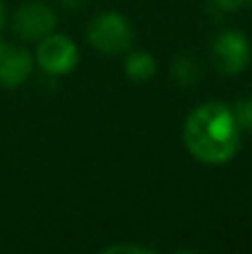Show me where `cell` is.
Instances as JSON below:
<instances>
[{
  "label": "cell",
  "mask_w": 252,
  "mask_h": 254,
  "mask_svg": "<svg viewBox=\"0 0 252 254\" xmlns=\"http://www.w3.org/2000/svg\"><path fill=\"white\" fill-rule=\"evenodd\" d=\"M183 140L194 158L208 165H221L235 158L241 143V127L232 107L223 103H205L186 121Z\"/></svg>",
  "instance_id": "cell-1"
},
{
  "label": "cell",
  "mask_w": 252,
  "mask_h": 254,
  "mask_svg": "<svg viewBox=\"0 0 252 254\" xmlns=\"http://www.w3.org/2000/svg\"><path fill=\"white\" fill-rule=\"evenodd\" d=\"M87 40L92 47H96L101 54L107 56H121L134 43L132 22L116 11H103L89 22Z\"/></svg>",
  "instance_id": "cell-2"
},
{
  "label": "cell",
  "mask_w": 252,
  "mask_h": 254,
  "mask_svg": "<svg viewBox=\"0 0 252 254\" xmlns=\"http://www.w3.org/2000/svg\"><path fill=\"white\" fill-rule=\"evenodd\" d=\"M38 65L52 76H65L78 63V47L63 34H47L36 49Z\"/></svg>",
  "instance_id": "cell-3"
},
{
  "label": "cell",
  "mask_w": 252,
  "mask_h": 254,
  "mask_svg": "<svg viewBox=\"0 0 252 254\" xmlns=\"http://www.w3.org/2000/svg\"><path fill=\"white\" fill-rule=\"evenodd\" d=\"M212 61L217 69L226 76L244 71L250 61L248 38L237 29H228L219 34L212 43Z\"/></svg>",
  "instance_id": "cell-4"
},
{
  "label": "cell",
  "mask_w": 252,
  "mask_h": 254,
  "mask_svg": "<svg viewBox=\"0 0 252 254\" xmlns=\"http://www.w3.org/2000/svg\"><path fill=\"white\" fill-rule=\"evenodd\" d=\"M56 29V13L45 2H25L13 16V34L22 40H40Z\"/></svg>",
  "instance_id": "cell-5"
},
{
  "label": "cell",
  "mask_w": 252,
  "mask_h": 254,
  "mask_svg": "<svg viewBox=\"0 0 252 254\" xmlns=\"http://www.w3.org/2000/svg\"><path fill=\"white\" fill-rule=\"evenodd\" d=\"M34 58L20 45H9L0 40V87H18L31 76Z\"/></svg>",
  "instance_id": "cell-6"
},
{
  "label": "cell",
  "mask_w": 252,
  "mask_h": 254,
  "mask_svg": "<svg viewBox=\"0 0 252 254\" xmlns=\"http://www.w3.org/2000/svg\"><path fill=\"white\" fill-rule=\"evenodd\" d=\"M125 74L136 83H145L156 74V61L150 52H132L125 58Z\"/></svg>",
  "instance_id": "cell-7"
},
{
  "label": "cell",
  "mask_w": 252,
  "mask_h": 254,
  "mask_svg": "<svg viewBox=\"0 0 252 254\" xmlns=\"http://www.w3.org/2000/svg\"><path fill=\"white\" fill-rule=\"evenodd\" d=\"M172 76H174V80H177L179 85H186V87H190V85H196L201 80V76H203V69H201L199 61H196L192 54L183 52V54H179V56L174 58V63H172Z\"/></svg>",
  "instance_id": "cell-8"
},
{
  "label": "cell",
  "mask_w": 252,
  "mask_h": 254,
  "mask_svg": "<svg viewBox=\"0 0 252 254\" xmlns=\"http://www.w3.org/2000/svg\"><path fill=\"white\" fill-rule=\"evenodd\" d=\"M232 114H235V119H237V125L244 131H250L252 134V96L237 101L235 107H232Z\"/></svg>",
  "instance_id": "cell-9"
},
{
  "label": "cell",
  "mask_w": 252,
  "mask_h": 254,
  "mask_svg": "<svg viewBox=\"0 0 252 254\" xmlns=\"http://www.w3.org/2000/svg\"><path fill=\"white\" fill-rule=\"evenodd\" d=\"M116 252H123V254H154L152 248H145V246H125V243H121V246H107L103 248V254H116Z\"/></svg>",
  "instance_id": "cell-10"
},
{
  "label": "cell",
  "mask_w": 252,
  "mask_h": 254,
  "mask_svg": "<svg viewBox=\"0 0 252 254\" xmlns=\"http://www.w3.org/2000/svg\"><path fill=\"white\" fill-rule=\"evenodd\" d=\"M212 4L219 11H237L246 4V0H212Z\"/></svg>",
  "instance_id": "cell-11"
},
{
  "label": "cell",
  "mask_w": 252,
  "mask_h": 254,
  "mask_svg": "<svg viewBox=\"0 0 252 254\" xmlns=\"http://www.w3.org/2000/svg\"><path fill=\"white\" fill-rule=\"evenodd\" d=\"M2 27H4V2L0 0V31H2Z\"/></svg>",
  "instance_id": "cell-12"
},
{
  "label": "cell",
  "mask_w": 252,
  "mask_h": 254,
  "mask_svg": "<svg viewBox=\"0 0 252 254\" xmlns=\"http://www.w3.org/2000/svg\"><path fill=\"white\" fill-rule=\"evenodd\" d=\"M246 4H248V7H252V0H246Z\"/></svg>",
  "instance_id": "cell-13"
}]
</instances>
